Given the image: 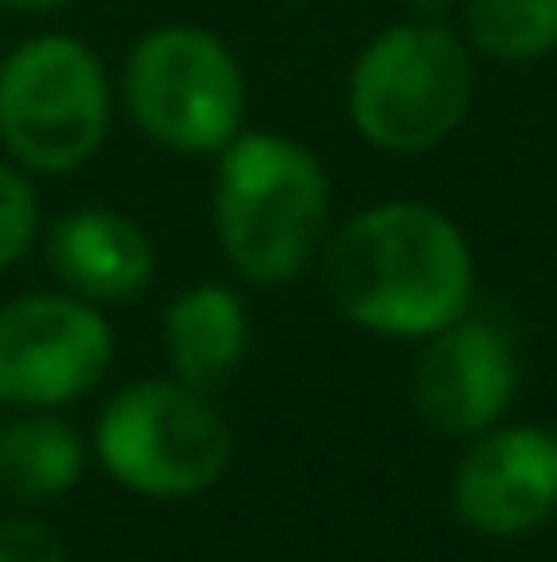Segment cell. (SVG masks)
<instances>
[{"label": "cell", "mask_w": 557, "mask_h": 562, "mask_svg": "<svg viewBox=\"0 0 557 562\" xmlns=\"http://www.w3.org/2000/svg\"><path fill=\"white\" fill-rule=\"evenodd\" d=\"M454 508L489 538L538 528L557 508V449L548 429H499L464 454Z\"/></svg>", "instance_id": "9"}, {"label": "cell", "mask_w": 557, "mask_h": 562, "mask_svg": "<svg viewBox=\"0 0 557 562\" xmlns=\"http://www.w3.org/2000/svg\"><path fill=\"white\" fill-rule=\"evenodd\" d=\"M5 10H55V5H69V0H0Z\"/></svg>", "instance_id": "16"}, {"label": "cell", "mask_w": 557, "mask_h": 562, "mask_svg": "<svg viewBox=\"0 0 557 562\" xmlns=\"http://www.w3.org/2000/svg\"><path fill=\"white\" fill-rule=\"evenodd\" d=\"M79 474H84V449L69 425L45 415L0 425V498L15 504L59 498L65 488H75Z\"/></svg>", "instance_id": "12"}, {"label": "cell", "mask_w": 557, "mask_h": 562, "mask_svg": "<svg viewBox=\"0 0 557 562\" xmlns=\"http://www.w3.org/2000/svg\"><path fill=\"white\" fill-rule=\"evenodd\" d=\"M464 35L493 59H543L557 49V0H464Z\"/></svg>", "instance_id": "13"}, {"label": "cell", "mask_w": 557, "mask_h": 562, "mask_svg": "<svg viewBox=\"0 0 557 562\" xmlns=\"http://www.w3.org/2000/svg\"><path fill=\"white\" fill-rule=\"evenodd\" d=\"M109 128V79L99 55L69 35L25 40L0 69V134L35 173H69Z\"/></svg>", "instance_id": "5"}, {"label": "cell", "mask_w": 557, "mask_h": 562, "mask_svg": "<svg viewBox=\"0 0 557 562\" xmlns=\"http://www.w3.org/2000/svg\"><path fill=\"white\" fill-rule=\"evenodd\" d=\"M326 207V168L296 138L242 134L223 148L217 237L242 277L292 281L321 243Z\"/></svg>", "instance_id": "2"}, {"label": "cell", "mask_w": 557, "mask_h": 562, "mask_svg": "<svg viewBox=\"0 0 557 562\" xmlns=\"http://www.w3.org/2000/svg\"><path fill=\"white\" fill-rule=\"evenodd\" d=\"M124 94L138 128L178 154L227 148L247 109V85L232 49L193 25H168L138 40L128 55Z\"/></svg>", "instance_id": "6"}, {"label": "cell", "mask_w": 557, "mask_h": 562, "mask_svg": "<svg viewBox=\"0 0 557 562\" xmlns=\"http://www.w3.org/2000/svg\"><path fill=\"white\" fill-rule=\"evenodd\" d=\"M414 5H420L424 15H430V10H444V0H414Z\"/></svg>", "instance_id": "17"}, {"label": "cell", "mask_w": 557, "mask_h": 562, "mask_svg": "<svg viewBox=\"0 0 557 562\" xmlns=\"http://www.w3.org/2000/svg\"><path fill=\"white\" fill-rule=\"evenodd\" d=\"M474 59L459 35L414 20L365 45L351 69V124L385 154H424L464 124Z\"/></svg>", "instance_id": "3"}, {"label": "cell", "mask_w": 557, "mask_h": 562, "mask_svg": "<svg viewBox=\"0 0 557 562\" xmlns=\"http://www.w3.org/2000/svg\"><path fill=\"white\" fill-rule=\"evenodd\" d=\"M49 267L84 301H128L154 277V247L109 207H79L49 227Z\"/></svg>", "instance_id": "10"}, {"label": "cell", "mask_w": 557, "mask_h": 562, "mask_svg": "<svg viewBox=\"0 0 557 562\" xmlns=\"http://www.w3.org/2000/svg\"><path fill=\"white\" fill-rule=\"evenodd\" d=\"M94 449L124 488L148 498H187L217 484L232 454L223 415L183 380H148L109 400Z\"/></svg>", "instance_id": "4"}, {"label": "cell", "mask_w": 557, "mask_h": 562, "mask_svg": "<svg viewBox=\"0 0 557 562\" xmlns=\"http://www.w3.org/2000/svg\"><path fill=\"white\" fill-rule=\"evenodd\" d=\"M168 360L193 390L223 385L247 356V311L227 286H193L163 316Z\"/></svg>", "instance_id": "11"}, {"label": "cell", "mask_w": 557, "mask_h": 562, "mask_svg": "<svg viewBox=\"0 0 557 562\" xmlns=\"http://www.w3.org/2000/svg\"><path fill=\"white\" fill-rule=\"evenodd\" d=\"M35 188L15 173L10 164H0V267H10L35 237Z\"/></svg>", "instance_id": "14"}, {"label": "cell", "mask_w": 557, "mask_h": 562, "mask_svg": "<svg viewBox=\"0 0 557 562\" xmlns=\"http://www.w3.org/2000/svg\"><path fill=\"white\" fill-rule=\"evenodd\" d=\"M326 291L365 330L430 336L469 311V243L434 207L380 203L326 247Z\"/></svg>", "instance_id": "1"}, {"label": "cell", "mask_w": 557, "mask_h": 562, "mask_svg": "<svg viewBox=\"0 0 557 562\" xmlns=\"http://www.w3.org/2000/svg\"><path fill=\"white\" fill-rule=\"evenodd\" d=\"M553 449H557V435H553Z\"/></svg>", "instance_id": "18"}, {"label": "cell", "mask_w": 557, "mask_h": 562, "mask_svg": "<svg viewBox=\"0 0 557 562\" xmlns=\"http://www.w3.org/2000/svg\"><path fill=\"white\" fill-rule=\"evenodd\" d=\"M0 562H65L55 528L35 518H5L0 524Z\"/></svg>", "instance_id": "15"}, {"label": "cell", "mask_w": 557, "mask_h": 562, "mask_svg": "<svg viewBox=\"0 0 557 562\" xmlns=\"http://www.w3.org/2000/svg\"><path fill=\"white\" fill-rule=\"evenodd\" d=\"M114 340L89 301L20 296L0 311V400L5 405H65L99 385Z\"/></svg>", "instance_id": "7"}, {"label": "cell", "mask_w": 557, "mask_h": 562, "mask_svg": "<svg viewBox=\"0 0 557 562\" xmlns=\"http://www.w3.org/2000/svg\"><path fill=\"white\" fill-rule=\"evenodd\" d=\"M519 390V360L499 326L450 321L430 330V346L414 360V405L444 435H479L509 409Z\"/></svg>", "instance_id": "8"}]
</instances>
